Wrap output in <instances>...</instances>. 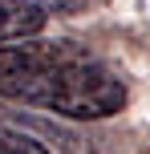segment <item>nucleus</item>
Returning <instances> with one entry per match:
<instances>
[{
    "label": "nucleus",
    "mask_w": 150,
    "mask_h": 154,
    "mask_svg": "<svg viewBox=\"0 0 150 154\" xmlns=\"http://www.w3.org/2000/svg\"><path fill=\"white\" fill-rule=\"evenodd\" d=\"M0 97L53 109V114L77 118V122H97L126 106V85L118 73H110L102 61H93L81 49V53L65 57L57 65H45L37 73L0 77Z\"/></svg>",
    "instance_id": "obj_1"
},
{
    "label": "nucleus",
    "mask_w": 150,
    "mask_h": 154,
    "mask_svg": "<svg viewBox=\"0 0 150 154\" xmlns=\"http://www.w3.org/2000/svg\"><path fill=\"white\" fill-rule=\"evenodd\" d=\"M81 53L69 41H32V37H16V41H0V77H24L37 73L45 65H57L65 57Z\"/></svg>",
    "instance_id": "obj_2"
},
{
    "label": "nucleus",
    "mask_w": 150,
    "mask_h": 154,
    "mask_svg": "<svg viewBox=\"0 0 150 154\" xmlns=\"http://www.w3.org/2000/svg\"><path fill=\"white\" fill-rule=\"evenodd\" d=\"M45 29V8L32 0H0V41L37 37Z\"/></svg>",
    "instance_id": "obj_3"
},
{
    "label": "nucleus",
    "mask_w": 150,
    "mask_h": 154,
    "mask_svg": "<svg viewBox=\"0 0 150 154\" xmlns=\"http://www.w3.org/2000/svg\"><path fill=\"white\" fill-rule=\"evenodd\" d=\"M0 154H49L37 138L12 130V126H0Z\"/></svg>",
    "instance_id": "obj_4"
}]
</instances>
